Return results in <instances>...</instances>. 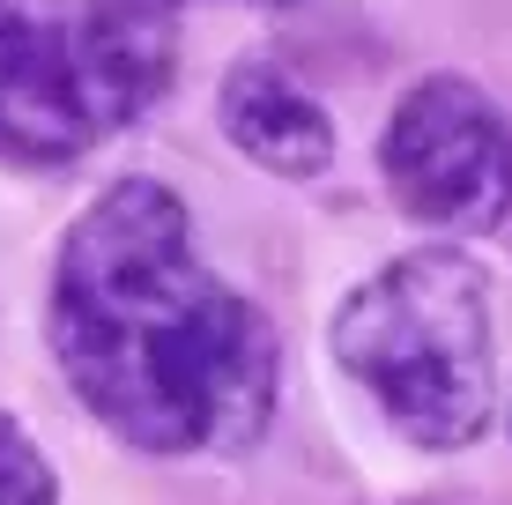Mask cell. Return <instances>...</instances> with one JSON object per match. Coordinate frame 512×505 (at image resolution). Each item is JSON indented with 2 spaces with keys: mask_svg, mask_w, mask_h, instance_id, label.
<instances>
[{
  "mask_svg": "<svg viewBox=\"0 0 512 505\" xmlns=\"http://www.w3.org/2000/svg\"><path fill=\"white\" fill-rule=\"evenodd\" d=\"M67 45H75V75H82L97 134L134 127V119L171 90V67H179V8H171V0H82V8L67 15Z\"/></svg>",
  "mask_w": 512,
  "mask_h": 505,
  "instance_id": "obj_5",
  "label": "cell"
},
{
  "mask_svg": "<svg viewBox=\"0 0 512 505\" xmlns=\"http://www.w3.org/2000/svg\"><path fill=\"white\" fill-rule=\"evenodd\" d=\"M171 8H186V0H171ZM245 8H290V0H245Z\"/></svg>",
  "mask_w": 512,
  "mask_h": 505,
  "instance_id": "obj_8",
  "label": "cell"
},
{
  "mask_svg": "<svg viewBox=\"0 0 512 505\" xmlns=\"http://www.w3.org/2000/svg\"><path fill=\"white\" fill-rule=\"evenodd\" d=\"M45 342L75 402L141 454H238L275 416V327L201 260L164 179H119L67 223Z\"/></svg>",
  "mask_w": 512,
  "mask_h": 505,
  "instance_id": "obj_1",
  "label": "cell"
},
{
  "mask_svg": "<svg viewBox=\"0 0 512 505\" xmlns=\"http://www.w3.org/2000/svg\"><path fill=\"white\" fill-rule=\"evenodd\" d=\"M379 179L409 223L483 238L512 216V134L468 75H423L379 134Z\"/></svg>",
  "mask_w": 512,
  "mask_h": 505,
  "instance_id": "obj_3",
  "label": "cell"
},
{
  "mask_svg": "<svg viewBox=\"0 0 512 505\" xmlns=\"http://www.w3.org/2000/svg\"><path fill=\"white\" fill-rule=\"evenodd\" d=\"M97 142L75 75L67 15L52 0H0V156L8 164H75Z\"/></svg>",
  "mask_w": 512,
  "mask_h": 505,
  "instance_id": "obj_4",
  "label": "cell"
},
{
  "mask_svg": "<svg viewBox=\"0 0 512 505\" xmlns=\"http://www.w3.org/2000/svg\"><path fill=\"white\" fill-rule=\"evenodd\" d=\"M216 127L245 164H260L268 179H320L334 164V119L312 90H297L282 67L238 60L216 90Z\"/></svg>",
  "mask_w": 512,
  "mask_h": 505,
  "instance_id": "obj_6",
  "label": "cell"
},
{
  "mask_svg": "<svg viewBox=\"0 0 512 505\" xmlns=\"http://www.w3.org/2000/svg\"><path fill=\"white\" fill-rule=\"evenodd\" d=\"M334 364L423 454H461L498 416L490 283L468 253L423 246L386 260L334 305Z\"/></svg>",
  "mask_w": 512,
  "mask_h": 505,
  "instance_id": "obj_2",
  "label": "cell"
},
{
  "mask_svg": "<svg viewBox=\"0 0 512 505\" xmlns=\"http://www.w3.org/2000/svg\"><path fill=\"white\" fill-rule=\"evenodd\" d=\"M0 505H60V476L15 416H0Z\"/></svg>",
  "mask_w": 512,
  "mask_h": 505,
  "instance_id": "obj_7",
  "label": "cell"
}]
</instances>
